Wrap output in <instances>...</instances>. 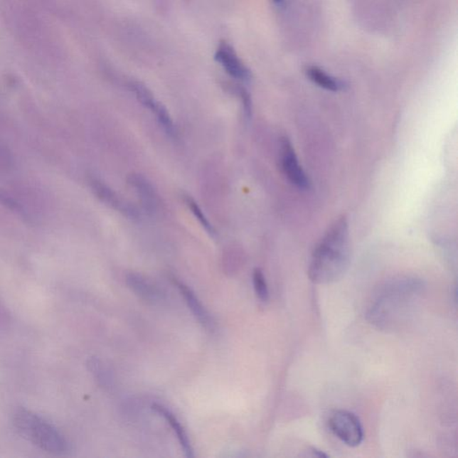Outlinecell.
Instances as JSON below:
<instances>
[{
    "instance_id": "6da1fadb",
    "label": "cell",
    "mask_w": 458,
    "mask_h": 458,
    "mask_svg": "<svg viewBox=\"0 0 458 458\" xmlns=\"http://www.w3.org/2000/svg\"><path fill=\"white\" fill-rule=\"evenodd\" d=\"M423 292L421 281L410 277L384 284L371 300L367 316L376 327L398 329L408 320Z\"/></svg>"
},
{
    "instance_id": "7a4b0ae2",
    "label": "cell",
    "mask_w": 458,
    "mask_h": 458,
    "mask_svg": "<svg viewBox=\"0 0 458 458\" xmlns=\"http://www.w3.org/2000/svg\"><path fill=\"white\" fill-rule=\"evenodd\" d=\"M350 262L348 222L338 218L312 252L308 275L312 282L328 284L341 279Z\"/></svg>"
},
{
    "instance_id": "3957f363",
    "label": "cell",
    "mask_w": 458,
    "mask_h": 458,
    "mask_svg": "<svg viewBox=\"0 0 458 458\" xmlns=\"http://www.w3.org/2000/svg\"><path fill=\"white\" fill-rule=\"evenodd\" d=\"M13 422L17 432L41 449L54 454L68 452L69 444L60 430L36 412L21 408Z\"/></svg>"
},
{
    "instance_id": "277c9868",
    "label": "cell",
    "mask_w": 458,
    "mask_h": 458,
    "mask_svg": "<svg viewBox=\"0 0 458 458\" xmlns=\"http://www.w3.org/2000/svg\"><path fill=\"white\" fill-rule=\"evenodd\" d=\"M329 427L333 435L346 446L356 447L363 442L364 435L362 423L352 412L335 411L329 419Z\"/></svg>"
},
{
    "instance_id": "5b68a950",
    "label": "cell",
    "mask_w": 458,
    "mask_h": 458,
    "mask_svg": "<svg viewBox=\"0 0 458 458\" xmlns=\"http://www.w3.org/2000/svg\"><path fill=\"white\" fill-rule=\"evenodd\" d=\"M280 163L284 176L298 189L310 188V181L298 161L292 142L287 137L280 140Z\"/></svg>"
},
{
    "instance_id": "8992f818",
    "label": "cell",
    "mask_w": 458,
    "mask_h": 458,
    "mask_svg": "<svg viewBox=\"0 0 458 458\" xmlns=\"http://www.w3.org/2000/svg\"><path fill=\"white\" fill-rule=\"evenodd\" d=\"M92 192L99 198L102 202L106 203L114 211H119L124 217L131 218V220H137L140 214L137 207L133 204L127 202L123 197H121L113 189H111L105 183L100 181L97 179L90 180Z\"/></svg>"
},
{
    "instance_id": "52a82bcc",
    "label": "cell",
    "mask_w": 458,
    "mask_h": 458,
    "mask_svg": "<svg viewBox=\"0 0 458 458\" xmlns=\"http://www.w3.org/2000/svg\"><path fill=\"white\" fill-rule=\"evenodd\" d=\"M215 60L221 64L225 72L232 78L249 81L252 78V73L238 58L234 48L225 41H221L215 54Z\"/></svg>"
},
{
    "instance_id": "ba28073f",
    "label": "cell",
    "mask_w": 458,
    "mask_h": 458,
    "mask_svg": "<svg viewBox=\"0 0 458 458\" xmlns=\"http://www.w3.org/2000/svg\"><path fill=\"white\" fill-rule=\"evenodd\" d=\"M127 182L137 193L145 211L154 214L158 209L159 199L152 183L144 176L134 173L128 176Z\"/></svg>"
},
{
    "instance_id": "9c48e42d",
    "label": "cell",
    "mask_w": 458,
    "mask_h": 458,
    "mask_svg": "<svg viewBox=\"0 0 458 458\" xmlns=\"http://www.w3.org/2000/svg\"><path fill=\"white\" fill-rule=\"evenodd\" d=\"M175 284L178 286L180 293L185 298L186 304L188 305L190 310L192 311L194 316H196L204 328L211 331L214 327L213 318L211 317L209 312H208L203 304L201 303V301L198 299L196 294L186 284L179 282V281L175 280Z\"/></svg>"
},
{
    "instance_id": "30bf717a",
    "label": "cell",
    "mask_w": 458,
    "mask_h": 458,
    "mask_svg": "<svg viewBox=\"0 0 458 458\" xmlns=\"http://www.w3.org/2000/svg\"><path fill=\"white\" fill-rule=\"evenodd\" d=\"M151 408L152 410L162 415L166 419V421L169 423L170 426H171L173 431H174L176 437H178L179 442L182 447L183 452H185L186 457L189 458L194 457L193 449L192 445H191L188 435H186L185 429H183V427L178 418L176 417L175 415L161 405H152Z\"/></svg>"
},
{
    "instance_id": "8fae6325",
    "label": "cell",
    "mask_w": 458,
    "mask_h": 458,
    "mask_svg": "<svg viewBox=\"0 0 458 458\" xmlns=\"http://www.w3.org/2000/svg\"><path fill=\"white\" fill-rule=\"evenodd\" d=\"M127 283L134 293L145 300L156 302L161 298V293L158 287L139 274H128Z\"/></svg>"
},
{
    "instance_id": "7c38bea8",
    "label": "cell",
    "mask_w": 458,
    "mask_h": 458,
    "mask_svg": "<svg viewBox=\"0 0 458 458\" xmlns=\"http://www.w3.org/2000/svg\"><path fill=\"white\" fill-rule=\"evenodd\" d=\"M308 78L321 88L331 92H339L345 88V83L340 80L333 78L327 73L316 67H309L305 70Z\"/></svg>"
},
{
    "instance_id": "4fadbf2b",
    "label": "cell",
    "mask_w": 458,
    "mask_h": 458,
    "mask_svg": "<svg viewBox=\"0 0 458 458\" xmlns=\"http://www.w3.org/2000/svg\"><path fill=\"white\" fill-rule=\"evenodd\" d=\"M252 282L257 297L259 298L260 301L265 303L269 300L270 294L265 274H263L261 269L257 268L253 270Z\"/></svg>"
},
{
    "instance_id": "5bb4252c",
    "label": "cell",
    "mask_w": 458,
    "mask_h": 458,
    "mask_svg": "<svg viewBox=\"0 0 458 458\" xmlns=\"http://www.w3.org/2000/svg\"><path fill=\"white\" fill-rule=\"evenodd\" d=\"M185 202L187 207H188L191 211H192L193 216L197 218L198 221L200 222V224L203 225V228L206 229L208 233L211 235H215L216 232H215L213 225H211L210 221L208 220L206 214L203 213V210L201 209L199 206H198L196 201H194L192 197L186 196Z\"/></svg>"
},
{
    "instance_id": "9a60e30c",
    "label": "cell",
    "mask_w": 458,
    "mask_h": 458,
    "mask_svg": "<svg viewBox=\"0 0 458 458\" xmlns=\"http://www.w3.org/2000/svg\"><path fill=\"white\" fill-rule=\"evenodd\" d=\"M129 87L131 91L134 93V95L137 96V100L140 102L142 105L148 107L151 105L156 100L152 92L149 90L147 86L140 82H130Z\"/></svg>"
},
{
    "instance_id": "2e32d148",
    "label": "cell",
    "mask_w": 458,
    "mask_h": 458,
    "mask_svg": "<svg viewBox=\"0 0 458 458\" xmlns=\"http://www.w3.org/2000/svg\"><path fill=\"white\" fill-rule=\"evenodd\" d=\"M239 96L242 100L246 119H251L252 114V102L249 92L244 88H238Z\"/></svg>"
},
{
    "instance_id": "e0dca14e",
    "label": "cell",
    "mask_w": 458,
    "mask_h": 458,
    "mask_svg": "<svg viewBox=\"0 0 458 458\" xmlns=\"http://www.w3.org/2000/svg\"><path fill=\"white\" fill-rule=\"evenodd\" d=\"M312 454H314V456L317 457H328V454H326L325 453L322 452V451L319 450L317 449H314V447H312L311 449Z\"/></svg>"
},
{
    "instance_id": "ac0fdd59",
    "label": "cell",
    "mask_w": 458,
    "mask_h": 458,
    "mask_svg": "<svg viewBox=\"0 0 458 458\" xmlns=\"http://www.w3.org/2000/svg\"><path fill=\"white\" fill-rule=\"evenodd\" d=\"M273 1L277 5H281V4H282L284 0H273Z\"/></svg>"
}]
</instances>
